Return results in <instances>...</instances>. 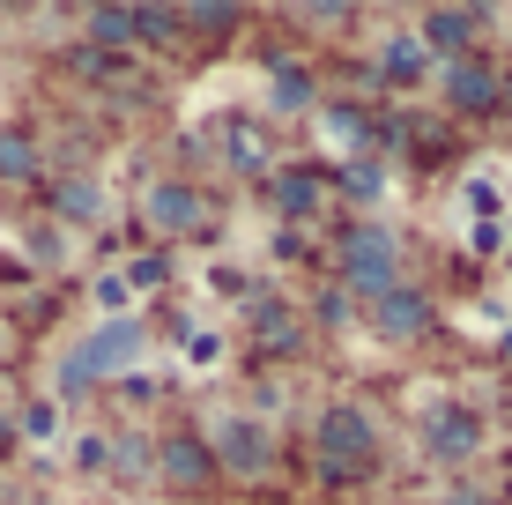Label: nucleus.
I'll return each instance as SVG.
<instances>
[{
  "label": "nucleus",
  "instance_id": "f257e3e1",
  "mask_svg": "<svg viewBox=\"0 0 512 505\" xmlns=\"http://www.w3.org/2000/svg\"><path fill=\"white\" fill-rule=\"evenodd\" d=\"M141 350H149V327L134 320V312H119V320H97L90 335H75V350L60 357V372H52V387H60V402H75L82 387H97V379H127Z\"/></svg>",
  "mask_w": 512,
  "mask_h": 505
},
{
  "label": "nucleus",
  "instance_id": "f03ea898",
  "mask_svg": "<svg viewBox=\"0 0 512 505\" xmlns=\"http://www.w3.org/2000/svg\"><path fill=\"white\" fill-rule=\"evenodd\" d=\"M334 283H342V298L372 305L379 290L401 283V238L386 231L379 216H357V223L342 231V253H334Z\"/></svg>",
  "mask_w": 512,
  "mask_h": 505
},
{
  "label": "nucleus",
  "instance_id": "7ed1b4c3",
  "mask_svg": "<svg viewBox=\"0 0 512 505\" xmlns=\"http://www.w3.org/2000/svg\"><path fill=\"white\" fill-rule=\"evenodd\" d=\"M312 454L327 461V476H364V468L379 461V424L364 402H334L320 409V424H312Z\"/></svg>",
  "mask_w": 512,
  "mask_h": 505
},
{
  "label": "nucleus",
  "instance_id": "20e7f679",
  "mask_svg": "<svg viewBox=\"0 0 512 505\" xmlns=\"http://www.w3.org/2000/svg\"><path fill=\"white\" fill-rule=\"evenodd\" d=\"M208 461H216V476H238V483H260L275 468V431L260 424V416H216V431H208Z\"/></svg>",
  "mask_w": 512,
  "mask_h": 505
},
{
  "label": "nucleus",
  "instance_id": "39448f33",
  "mask_svg": "<svg viewBox=\"0 0 512 505\" xmlns=\"http://www.w3.org/2000/svg\"><path fill=\"white\" fill-rule=\"evenodd\" d=\"M416 439H423V461L468 468L475 454H483V416H475L468 402H431V409H423V424H416Z\"/></svg>",
  "mask_w": 512,
  "mask_h": 505
},
{
  "label": "nucleus",
  "instance_id": "423d86ee",
  "mask_svg": "<svg viewBox=\"0 0 512 505\" xmlns=\"http://www.w3.org/2000/svg\"><path fill=\"white\" fill-rule=\"evenodd\" d=\"M364 320H372L379 342H423V335H431V320H438V305H431V290H423V283L401 275L394 290H379V298L364 305Z\"/></svg>",
  "mask_w": 512,
  "mask_h": 505
},
{
  "label": "nucleus",
  "instance_id": "0eeeda50",
  "mask_svg": "<svg viewBox=\"0 0 512 505\" xmlns=\"http://www.w3.org/2000/svg\"><path fill=\"white\" fill-rule=\"evenodd\" d=\"M141 216H149V231H164V238H193V231H208V194L193 179H156L149 201H141Z\"/></svg>",
  "mask_w": 512,
  "mask_h": 505
},
{
  "label": "nucleus",
  "instance_id": "6e6552de",
  "mask_svg": "<svg viewBox=\"0 0 512 505\" xmlns=\"http://www.w3.org/2000/svg\"><path fill=\"white\" fill-rule=\"evenodd\" d=\"M490 30V8H423V23H416V38H423V52H446V60H468L475 52V38Z\"/></svg>",
  "mask_w": 512,
  "mask_h": 505
},
{
  "label": "nucleus",
  "instance_id": "1a4fd4ad",
  "mask_svg": "<svg viewBox=\"0 0 512 505\" xmlns=\"http://www.w3.org/2000/svg\"><path fill=\"white\" fill-rule=\"evenodd\" d=\"M498 75H505V67H490L483 52L446 60V67H438V97H446L453 112H498Z\"/></svg>",
  "mask_w": 512,
  "mask_h": 505
},
{
  "label": "nucleus",
  "instance_id": "9d476101",
  "mask_svg": "<svg viewBox=\"0 0 512 505\" xmlns=\"http://www.w3.org/2000/svg\"><path fill=\"white\" fill-rule=\"evenodd\" d=\"M268 201H275V216L312 223L327 208V179H320V171H305V164H282V171H268Z\"/></svg>",
  "mask_w": 512,
  "mask_h": 505
},
{
  "label": "nucleus",
  "instance_id": "9b49d317",
  "mask_svg": "<svg viewBox=\"0 0 512 505\" xmlns=\"http://www.w3.org/2000/svg\"><path fill=\"white\" fill-rule=\"evenodd\" d=\"M149 476H164L171 491H201V483L216 476V461H208V446L193 439V431H171V439L156 446V468H149Z\"/></svg>",
  "mask_w": 512,
  "mask_h": 505
},
{
  "label": "nucleus",
  "instance_id": "f8f14e48",
  "mask_svg": "<svg viewBox=\"0 0 512 505\" xmlns=\"http://www.w3.org/2000/svg\"><path fill=\"white\" fill-rule=\"evenodd\" d=\"M431 67H438V60L423 52L416 30H386V38H379V75L394 82V90H416V82L431 75Z\"/></svg>",
  "mask_w": 512,
  "mask_h": 505
},
{
  "label": "nucleus",
  "instance_id": "ddd939ff",
  "mask_svg": "<svg viewBox=\"0 0 512 505\" xmlns=\"http://www.w3.org/2000/svg\"><path fill=\"white\" fill-rule=\"evenodd\" d=\"M223 164H231L238 179H268L275 149H268V134H260L253 119H223Z\"/></svg>",
  "mask_w": 512,
  "mask_h": 505
},
{
  "label": "nucleus",
  "instance_id": "4468645a",
  "mask_svg": "<svg viewBox=\"0 0 512 505\" xmlns=\"http://www.w3.org/2000/svg\"><path fill=\"white\" fill-rule=\"evenodd\" d=\"M52 216H60V223H104V179L67 171V179L52 186Z\"/></svg>",
  "mask_w": 512,
  "mask_h": 505
},
{
  "label": "nucleus",
  "instance_id": "2eb2a0df",
  "mask_svg": "<svg viewBox=\"0 0 512 505\" xmlns=\"http://www.w3.org/2000/svg\"><path fill=\"white\" fill-rule=\"evenodd\" d=\"M268 104H275V112H312V104H320V82H312V67L275 60V67H268Z\"/></svg>",
  "mask_w": 512,
  "mask_h": 505
},
{
  "label": "nucleus",
  "instance_id": "dca6fc26",
  "mask_svg": "<svg viewBox=\"0 0 512 505\" xmlns=\"http://www.w3.org/2000/svg\"><path fill=\"white\" fill-rule=\"evenodd\" d=\"M82 30H90L97 52H127L134 45V8H90V15H82Z\"/></svg>",
  "mask_w": 512,
  "mask_h": 505
},
{
  "label": "nucleus",
  "instance_id": "f3484780",
  "mask_svg": "<svg viewBox=\"0 0 512 505\" xmlns=\"http://www.w3.org/2000/svg\"><path fill=\"white\" fill-rule=\"evenodd\" d=\"M253 327H260V342H268V350H297V312L290 305H275V298H253Z\"/></svg>",
  "mask_w": 512,
  "mask_h": 505
},
{
  "label": "nucleus",
  "instance_id": "a211bd4d",
  "mask_svg": "<svg viewBox=\"0 0 512 505\" xmlns=\"http://www.w3.org/2000/svg\"><path fill=\"white\" fill-rule=\"evenodd\" d=\"M0 179H8V186L38 179V142H30L23 127H0Z\"/></svg>",
  "mask_w": 512,
  "mask_h": 505
},
{
  "label": "nucleus",
  "instance_id": "6ab92c4d",
  "mask_svg": "<svg viewBox=\"0 0 512 505\" xmlns=\"http://www.w3.org/2000/svg\"><path fill=\"white\" fill-rule=\"evenodd\" d=\"M334 179H342V194H349V201H379V194H386V164H379V156H364V149L349 156Z\"/></svg>",
  "mask_w": 512,
  "mask_h": 505
},
{
  "label": "nucleus",
  "instance_id": "aec40b11",
  "mask_svg": "<svg viewBox=\"0 0 512 505\" xmlns=\"http://www.w3.org/2000/svg\"><path fill=\"white\" fill-rule=\"evenodd\" d=\"M112 468H119V476H149V468H156V446L127 431V439H112Z\"/></svg>",
  "mask_w": 512,
  "mask_h": 505
},
{
  "label": "nucleus",
  "instance_id": "412c9836",
  "mask_svg": "<svg viewBox=\"0 0 512 505\" xmlns=\"http://www.w3.org/2000/svg\"><path fill=\"white\" fill-rule=\"evenodd\" d=\"M75 468H82V476H104V468H112V439L82 431V439H75Z\"/></svg>",
  "mask_w": 512,
  "mask_h": 505
},
{
  "label": "nucleus",
  "instance_id": "4be33fe9",
  "mask_svg": "<svg viewBox=\"0 0 512 505\" xmlns=\"http://www.w3.org/2000/svg\"><path fill=\"white\" fill-rule=\"evenodd\" d=\"M238 8H179V30H238Z\"/></svg>",
  "mask_w": 512,
  "mask_h": 505
},
{
  "label": "nucleus",
  "instance_id": "5701e85b",
  "mask_svg": "<svg viewBox=\"0 0 512 505\" xmlns=\"http://www.w3.org/2000/svg\"><path fill=\"white\" fill-rule=\"evenodd\" d=\"M119 275H127V290H156V283H164V260H156V253H141V260H127Z\"/></svg>",
  "mask_w": 512,
  "mask_h": 505
},
{
  "label": "nucleus",
  "instance_id": "b1692460",
  "mask_svg": "<svg viewBox=\"0 0 512 505\" xmlns=\"http://www.w3.org/2000/svg\"><path fill=\"white\" fill-rule=\"evenodd\" d=\"M186 357H193V364H216V357H223V335H208V327H193Z\"/></svg>",
  "mask_w": 512,
  "mask_h": 505
},
{
  "label": "nucleus",
  "instance_id": "393cba45",
  "mask_svg": "<svg viewBox=\"0 0 512 505\" xmlns=\"http://www.w3.org/2000/svg\"><path fill=\"white\" fill-rule=\"evenodd\" d=\"M312 312H320V320H327V327H349V298H342V290H327V298H320V305H312Z\"/></svg>",
  "mask_w": 512,
  "mask_h": 505
},
{
  "label": "nucleus",
  "instance_id": "a878e982",
  "mask_svg": "<svg viewBox=\"0 0 512 505\" xmlns=\"http://www.w3.org/2000/svg\"><path fill=\"white\" fill-rule=\"evenodd\" d=\"M498 246H505V223L483 216V223H475V253H498Z\"/></svg>",
  "mask_w": 512,
  "mask_h": 505
},
{
  "label": "nucleus",
  "instance_id": "bb28decb",
  "mask_svg": "<svg viewBox=\"0 0 512 505\" xmlns=\"http://www.w3.org/2000/svg\"><path fill=\"white\" fill-rule=\"evenodd\" d=\"M327 134H334V142H357L364 119H357V112H327Z\"/></svg>",
  "mask_w": 512,
  "mask_h": 505
},
{
  "label": "nucleus",
  "instance_id": "cd10ccee",
  "mask_svg": "<svg viewBox=\"0 0 512 505\" xmlns=\"http://www.w3.org/2000/svg\"><path fill=\"white\" fill-rule=\"evenodd\" d=\"M23 431H30V439H45V431H52V402H30L23 409Z\"/></svg>",
  "mask_w": 512,
  "mask_h": 505
},
{
  "label": "nucleus",
  "instance_id": "c85d7f7f",
  "mask_svg": "<svg viewBox=\"0 0 512 505\" xmlns=\"http://www.w3.org/2000/svg\"><path fill=\"white\" fill-rule=\"evenodd\" d=\"M498 104H505V112H512V67H505V75H498Z\"/></svg>",
  "mask_w": 512,
  "mask_h": 505
},
{
  "label": "nucleus",
  "instance_id": "c756f323",
  "mask_svg": "<svg viewBox=\"0 0 512 505\" xmlns=\"http://www.w3.org/2000/svg\"><path fill=\"white\" fill-rule=\"evenodd\" d=\"M505 505H512V468H505Z\"/></svg>",
  "mask_w": 512,
  "mask_h": 505
}]
</instances>
